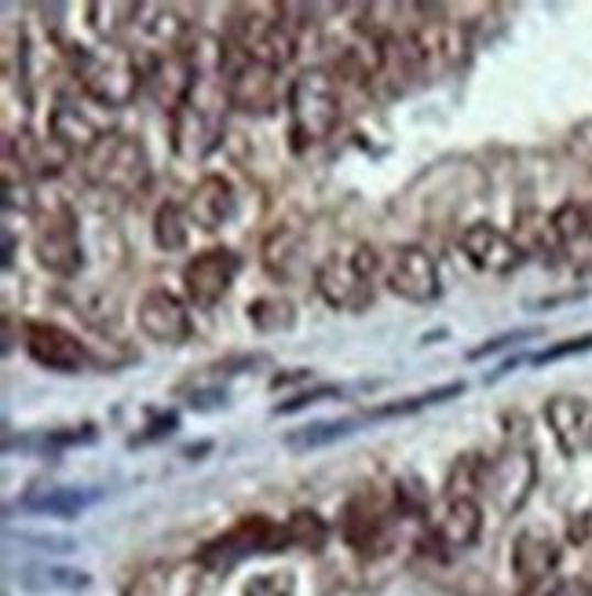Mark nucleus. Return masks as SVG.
<instances>
[{"label": "nucleus", "instance_id": "obj_1", "mask_svg": "<svg viewBox=\"0 0 592 596\" xmlns=\"http://www.w3.org/2000/svg\"><path fill=\"white\" fill-rule=\"evenodd\" d=\"M70 63L85 96L92 99L96 107H110V110L129 107L146 77L140 71L135 52L124 48L121 41H99L92 48H74Z\"/></svg>", "mask_w": 592, "mask_h": 596}, {"label": "nucleus", "instance_id": "obj_2", "mask_svg": "<svg viewBox=\"0 0 592 596\" xmlns=\"http://www.w3.org/2000/svg\"><path fill=\"white\" fill-rule=\"evenodd\" d=\"M81 176L99 191L135 198L151 187V154L135 136L121 129H107L81 154Z\"/></svg>", "mask_w": 592, "mask_h": 596}, {"label": "nucleus", "instance_id": "obj_3", "mask_svg": "<svg viewBox=\"0 0 592 596\" xmlns=\"http://www.w3.org/2000/svg\"><path fill=\"white\" fill-rule=\"evenodd\" d=\"M289 4H242L234 8L231 37L256 63L282 71L296 55V22L289 19Z\"/></svg>", "mask_w": 592, "mask_h": 596}, {"label": "nucleus", "instance_id": "obj_4", "mask_svg": "<svg viewBox=\"0 0 592 596\" xmlns=\"http://www.w3.org/2000/svg\"><path fill=\"white\" fill-rule=\"evenodd\" d=\"M373 279H377V253L370 246L337 249L315 268V290L337 312H366L373 304Z\"/></svg>", "mask_w": 592, "mask_h": 596}, {"label": "nucleus", "instance_id": "obj_5", "mask_svg": "<svg viewBox=\"0 0 592 596\" xmlns=\"http://www.w3.org/2000/svg\"><path fill=\"white\" fill-rule=\"evenodd\" d=\"M344 113V99H340V85L329 71H304L293 77L289 85V118L296 147L322 143L333 136Z\"/></svg>", "mask_w": 592, "mask_h": 596}, {"label": "nucleus", "instance_id": "obj_6", "mask_svg": "<svg viewBox=\"0 0 592 596\" xmlns=\"http://www.w3.org/2000/svg\"><path fill=\"white\" fill-rule=\"evenodd\" d=\"M220 107H231L223 85L209 88L205 82H198L184 107L168 113V121H173V151L184 158V162H201V158L220 143V132H223Z\"/></svg>", "mask_w": 592, "mask_h": 596}, {"label": "nucleus", "instance_id": "obj_7", "mask_svg": "<svg viewBox=\"0 0 592 596\" xmlns=\"http://www.w3.org/2000/svg\"><path fill=\"white\" fill-rule=\"evenodd\" d=\"M41 268H48L59 279H74L81 271V231H77V213L70 202L52 198L37 213V231H33Z\"/></svg>", "mask_w": 592, "mask_h": 596}, {"label": "nucleus", "instance_id": "obj_8", "mask_svg": "<svg viewBox=\"0 0 592 596\" xmlns=\"http://www.w3.org/2000/svg\"><path fill=\"white\" fill-rule=\"evenodd\" d=\"M406 48L417 77H439L461 66V59L469 55V33L450 19H420L406 33Z\"/></svg>", "mask_w": 592, "mask_h": 596}, {"label": "nucleus", "instance_id": "obj_9", "mask_svg": "<svg viewBox=\"0 0 592 596\" xmlns=\"http://www.w3.org/2000/svg\"><path fill=\"white\" fill-rule=\"evenodd\" d=\"M282 542H286V527L271 523L267 516H245V520L234 523L227 534L212 538V542L198 553V560H201L205 571H227V567L242 564V560L253 556V553L282 549Z\"/></svg>", "mask_w": 592, "mask_h": 596}, {"label": "nucleus", "instance_id": "obj_10", "mask_svg": "<svg viewBox=\"0 0 592 596\" xmlns=\"http://www.w3.org/2000/svg\"><path fill=\"white\" fill-rule=\"evenodd\" d=\"M275 74L278 71L256 63L234 41L220 44V85L234 110H264L275 96Z\"/></svg>", "mask_w": 592, "mask_h": 596}, {"label": "nucleus", "instance_id": "obj_11", "mask_svg": "<svg viewBox=\"0 0 592 596\" xmlns=\"http://www.w3.org/2000/svg\"><path fill=\"white\" fill-rule=\"evenodd\" d=\"M384 282H388V290L395 296H403L409 304H431V301H439V293H442L439 263L420 246L395 249L392 260L384 263Z\"/></svg>", "mask_w": 592, "mask_h": 596}, {"label": "nucleus", "instance_id": "obj_12", "mask_svg": "<svg viewBox=\"0 0 592 596\" xmlns=\"http://www.w3.org/2000/svg\"><path fill=\"white\" fill-rule=\"evenodd\" d=\"M238 271H242V260H238L234 249H205L195 260L184 268V290H187V301L195 307H216L223 301L227 293H231V285L238 279Z\"/></svg>", "mask_w": 592, "mask_h": 596}, {"label": "nucleus", "instance_id": "obj_13", "mask_svg": "<svg viewBox=\"0 0 592 596\" xmlns=\"http://www.w3.org/2000/svg\"><path fill=\"white\" fill-rule=\"evenodd\" d=\"M534 479H538V462L530 457V451H505L494 462H486L483 490L494 498V506L512 516L527 506Z\"/></svg>", "mask_w": 592, "mask_h": 596}, {"label": "nucleus", "instance_id": "obj_14", "mask_svg": "<svg viewBox=\"0 0 592 596\" xmlns=\"http://www.w3.org/2000/svg\"><path fill=\"white\" fill-rule=\"evenodd\" d=\"M458 246L461 253L469 257V263H475V268L486 274H497V279H505V274L523 268V260H527V249H523L516 238L486 220L464 227L458 235Z\"/></svg>", "mask_w": 592, "mask_h": 596}, {"label": "nucleus", "instance_id": "obj_15", "mask_svg": "<svg viewBox=\"0 0 592 596\" xmlns=\"http://www.w3.org/2000/svg\"><path fill=\"white\" fill-rule=\"evenodd\" d=\"M22 337H26L30 359L37 366H44V370H52V373L85 370L88 351H85V344L70 334V329H63L55 323H26Z\"/></svg>", "mask_w": 592, "mask_h": 596}, {"label": "nucleus", "instance_id": "obj_16", "mask_svg": "<svg viewBox=\"0 0 592 596\" xmlns=\"http://www.w3.org/2000/svg\"><path fill=\"white\" fill-rule=\"evenodd\" d=\"M140 329L154 344H168V348H179V344H187L195 337V323H190V312L184 307L176 293L168 290H151L140 301Z\"/></svg>", "mask_w": 592, "mask_h": 596}, {"label": "nucleus", "instance_id": "obj_17", "mask_svg": "<svg viewBox=\"0 0 592 596\" xmlns=\"http://www.w3.org/2000/svg\"><path fill=\"white\" fill-rule=\"evenodd\" d=\"M545 421L567 457L592 454V403L582 395H552L545 403Z\"/></svg>", "mask_w": 592, "mask_h": 596}, {"label": "nucleus", "instance_id": "obj_18", "mask_svg": "<svg viewBox=\"0 0 592 596\" xmlns=\"http://www.w3.org/2000/svg\"><path fill=\"white\" fill-rule=\"evenodd\" d=\"M146 91L165 113H176L190 99V91L198 85V71L190 63V55L173 52V55H154L151 71H146Z\"/></svg>", "mask_w": 592, "mask_h": 596}, {"label": "nucleus", "instance_id": "obj_19", "mask_svg": "<svg viewBox=\"0 0 592 596\" xmlns=\"http://www.w3.org/2000/svg\"><path fill=\"white\" fill-rule=\"evenodd\" d=\"M201 575V560H162V564L143 567L129 582L124 596H198Z\"/></svg>", "mask_w": 592, "mask_h": 596}, {"label": "nucleus", "instance_id": "obj_20", "mask_svg": "<svg viewBox=\"0 0 592 596\" xmlns=\"http://www.w3.org/2000/svg\"><path fill=\"white\" fill-rule=\"evenodd\" d=\"M552 231L560 253L578 271H592V202H567L552 216Z\"/></svg>", "mask_w": 592, "mask_h": 596}, {"label": "nucleus", "instance_id": "obj_21", "mask_svg": "<svg viewBox=\"0 0 592 596\" xmlns=\"http://www.w3.org/2000/svg\"><path fill=\"white\" fill-rule=\"evenodd\" d=\"M234 205H238V194L231 187V180H223L212 172V176H201L195 183V191H190V198H187V216H190V224L201 227V231H220L223 224H231Z\"/></svg>", "mask_w": 592, "mask_h": 596}, {"label": "nucleus", "instance_id": "obj_22", "mask_svg": "<svg viewBox=\"0 0 592 596\" xmlns=\"http://www.w3.org/2000/svg\"><path fill=\"white\" fill-rule=\"evenodd\" d=\"M4 154L33 180V176H55V172L66 165V158H70V147H63L55 136L44 140V136H33L22 129L4 140Z\"/></svg>", "mask_w": 592, "mask_h": 596}, {"label": "nucleus", "instance_id": "obj_23", "mask_svg": "<svg viewBox=\"0 0 592 596\" xmlns=\"http://www.w3.org/2000/svg\"><path fill=\"white\" fill-rule=\"evenodd\" d=\"M135 37H140L146 48H154L157 55H173L184 44V30L187 22L179 19V11L173 4H135L132 26Z\"/></svg>", "mask_w": 592, "mask_h": 596}, {"label": "nucleus", "instance_id": "obj_24", "mask_svg": "<svg viewBox=\"0 0 592 596\" xmlns=\"http://www.w3.org/2000/svg\"><path fill=\"white\" fill-rule=\"evenodd\" d=\"M560 567V542L545 531H523L512 545V571L523 586H534L541 578H552Z\"/></svg>", "mask_w": 592, "mask_h": 596}, {"label": "nucleus", "instance_id": "obj_25", "mask_svg": "<svg viewBox=\"0 0 592 596\" xmlns=\"http://www.w3.org/2000/svg\"><path fill=\"white\" fill-rule=\"evenodd\" d=\"M102 498V490L92 487H41L19 501L22 512L33 516H59V520H74L85 509H92L96 501Z\"/></svg>", "mask_w": 592, "mask_h": 596}, {"label": "nucleus", "instance_id": "obj_26", "mask_svg": "<svg viewBox=\"0 0 592 596\" xmlns=\"http://www.w3.org/2000/svg\"><path fill=\"white\" fill-rule=\"evenodd\" d=\"M264 268L278 282H293L304 271V231L296 224L275 227V235L264 242Z\"/></svg>", "mask_w": 592, "mask_h": 596}, {"label": "nucleus", "instance_id": "obj_27", "mask_svg": "<svg viewBox=\"0 0 592 596\" xmlns=\"http://www.w3.org/2000/svg\"><path fill=\"white\" fill-rule=\"evenodd\" d=\"M483 531V509L475 498H447V512L439 520V538L450 549H469Z\"/></svg>", "mask_w": 592, "mask_h": 596}, {"label": "nucleus", "instance_id": "obj_28", "mask_svg": "<svg viewBox=\"0 0 592 596\" xmlns=\"http://www.w3.org/2000/svg\"><path fill=\"white\" fill-rule=\"evenodd\" d=\"M344 534L355 553H370L373 545L384 542V509L377 501H370L366 495L355 498L344 516Z\"/></svg>", "mask_w": 592, "mask_h": 596}, {"label": "nucleus", "instance_id": "obj_29", "mask_svg": "<svg viewBox=\"0 0 592 596\" xmlns=\"http://www.w3.org/2000/svg\"><path fill=\"white\" fill-rule=\"evenodd\" d=\"M102 132H107V129H99L96 121H88L70 99H59V107L52 110V136L63 147H70V151H81L85 154Z\"/></svg>", "mask_w": 592, "mask_h": 596}, {"label": "nucleus", "instance_id": "obj_30", "mask_svg": "<svg viewBox=\"0 0 592 596\" xmlns=\"http://www.w3.org/2000/svg\"><path fill=\"white\" fill-rule=\"evenodd\" d=\"M366 418H344V421H311V425H300V429H293L286 432V443L289 451L296 454H304V451H318V446H329V443H337V440H348L351 432H359V425Z\"/></svg>", "mask_w": 592, "mask_h": 596}, {"label": "nucleus", "instance_id": "obj_31", "mask_svg": "<svg viewBox=\"0 0 592 596\" xmlns=\"http://www.w3.org/2000/svg\"><path fill=\"white\" fill-rule=\"evenodd\" d=\"M19 586L30 589V593H55V589H85L88 578L85 571H74V567H48V564H30L19 571Z\"/></svg>", "mask_w": 592, "mask_h": 596}, {"label": "nucleus", "instance_id": "obj_32", "mask_svg": "<svg viewBox=\"0 0 592 596\" xmlns=\"http://www.w3.org/2000/svg\"><path fill=\"white\" fill-rule=\"evenodd\" d=\"M187 238H190L187 205L165 202L162 209L154 213V242H157V249H165V253H179V249H187Z\"/></svg>", "mask_w": 592, "mask_h": 596}, {"label": "nucleus", "instance_id": "obj_33", "mask_svg": "<svg viewBox=\"0 0 592 596\" xmlns=\"http://www.w3.org/2000/svg\"><path fill=\"white\" fill-rule=\"evenodd\" d=\"M245 312H249V323H253L260 334H282V329L296 326V307L286 296H256Z\"/></svg>", "mask_w": 592, "mask_h": 596}, {"label": "nucleus", "instance_id": "obj_34", "mask_svg": "<svg viewBox=\"0 0 592 596\" xmlns=\"http://www.w3.org/2000/svg\"><path fill=\"white\" fill-rule=\"evenodd\" d=\"M458 395H464V381H450V384L431 388V392H420V395H409V399H395V403L377 407L370 418H403V414H417V410L439 407V403H447V399H458Z\"/></svg>", "mask_w": 592, "mask_h": 596}, {"label": "nucleus", "instance_id": "obj_35", "mask_svg": "<svg viewBox=\"0 0 592 596\" xmlns=\"http://www.w3.org/2000/svg\"><path fill=\"white\" fill-rule=\"evenodd\" d=\"M286 542L296 545V549H307V553H318L326 542H329V527L326 520L318 512L311 509H300V512H293L289 516V523H286Z\"/></svg>", "mask_w": 592, "mask_h": 596}, {"label": "nucleus", "instance_id": "obj_36", "mask_svg": "<svg viewBox=\"0 0 592 596\" xmlns=\"http://www.w3.org/2000/svg\"><path fill=\"white\" fill-rule=\"evenodd\" d=\"M88 15L99 41H118V33L132 26L135 4H88Z\"/></svg>", "mask_w": 592, "mask_h": 596}, {"label": "nucleus", "instance_id": "obj_37", "mask_svg": "<svg viewBox=\"0 0 592 596\" xmlns=\"http://www.w3.org/2000/svg\"><path fill=\"white\" fill-rule=\"evenodd\" d=\"M483 476H486V462L483 457H458V465L450 468V479H447V498H472L475 487H483Z\"/></svg>", "mask_w": 592, "mask_h": 596}, {"label": "nucleus", "instance_id": "obj_38", "mask_svg": "<svg viewBox=\"0 0 592 596\" xmlns=\"http://www.w3.org/2000/svg\"><path fill=\"white\" fill-rule=\"evenodd\" d=\"M519 596H592V586L582 578H541L534 586H523Z\"/></svg>", "mask_w": 592, "mask_h": 596}, {"label": "nucleus", "instance_id": "obj_39", "mask_svg": "<svg viewBox=\"0 0 592 596\" xmlns=\"http://www.w3.org/2000/svg\"><path fill=\"white\" fill-rule=\"evenodd\" d=\"M582 351H592V334L585 337H571V340H560V344H549L545 351L534 355V366H549V362H560V359H571V355H582Z\"/></svg>", "mask_w": 592, "mask_h": 596}, {"label": "nucleus", "instance_id": "obj_40", "mask_svg": "<svg viewBox=\"0 0 592 596\" xmlns=\"http://www.w3.org/2000/svg\"><path fill=\"white\" fill-rule=\"evenodd\" d=\"M179 429V414L176 410H165V414H154L151 418V425H146L143 432H135L129 446H146V443H157V440H165V435H173Z\"/></svg>", "mask_w": 592, "mask_h": 596}, {"label": "nucleus", "instance_id": "obj_41", "mask_svg": "<svg viewBox=\"0 0 592 596\" xmlns=\"http://www.w3.org/2000/svg\"><path fill=\"white\" fill-rule=\"evenodd\" d=\"M340 395L337 384H318V388H307V392H296L293 399H286V403L275 407V414H296V410H307L311 403H322V399H333Z\"/></svg>", "mask_w": 592, "mask_h": 596}, {"label": "nucleus", "instance_id": "obj_42", "mask_svg": "<svg viewBox=\"0 0 592 596\" xmlns=\"http://www.w3.org/2000/svg\"><path fill=\"white\" fill-rule=\"evenodd\" d=\"M530 337H541V329H512V334H497L491 340H483L480 348H472L469 351V359H483V355H494L501 348H508V344H519V340H530Z\"/></svg>", "mask_w": 592, "mask_h": 596}, {"label": "nucleus", "instance_id": "obj_43", "mask_svg": "<svg viewBox=\"0 0 592 596\" xmlns=\"http://www.w3.org/2000/svg\"><path fill=\"white\" fill-rule=\"evenodd\" d=\"M245 596H293V578H286V575H256L245 586Z\"/></svg>", "mask_w": 592, "mask_h": 596}, {"label": "nucleus", "instance_id": "obj_44", "mask_svg": "<svg viewBox=\"0 0 592 596\" xmlns=\"http://www.w3.org/2000/svg\"><path fill=\"white\" fill-rule=\"evenodd\" d=\"M187 407L198 410V414H205V410H220V407H227V392L223 388H195V392L187 395Z\"/></svg>", "mask_w": 592, "mask_h": 596}, {"label": "nucleus", "instance_id": "obj_45", "mask_svg": "<svg viewBox=\"0 0 592 596\" xmlns=\"http://www.w3.org/2000/svg\"><path fill=\"white\" fill-rule=\"evenodd\" d=\"M92 440H96V429L81 425V429H66V432L44 435V446H74V443H92Z\"/></svg>", "mask_w": 592, "mask_h": 596}]
</instances>
